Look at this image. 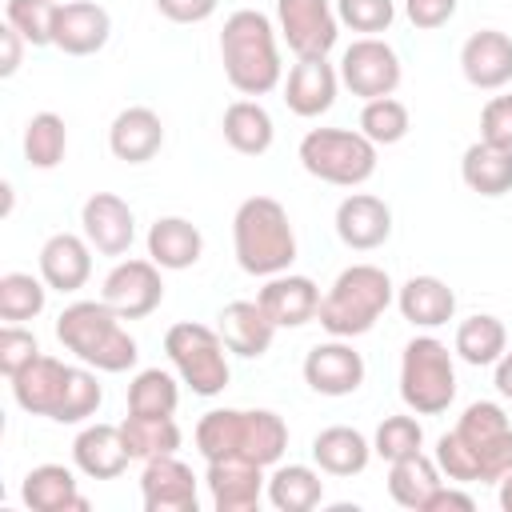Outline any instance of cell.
Returning a JSON list of instances; mask_svg holds the SVG:
<instances>
[{
  "label": "cell",
  "mask_w": 512,
  "mask_h": 512,
  "mask_svg": "<svg viewBox=\"0 0 512 512\" xmlns=\"http://www.w3.org/2000/svg\"><path fill=\"white\" fill-rule=\"evenodd\" d=\"M432 460L452 484H500L512 472V420L500 404L476 400L436 440Z\"/></svg>",
  "instance_id": "cell-1"
},
{
  "label": "cell",
  "mask_w": 512,
  "mask_h": 512,
  "mask_svg": "<svg viewBox=\"0 0 512 512\" xmlns=\"http://www.w3.org/2000/svg\"><path fill=\"white\" fill-rule=\"evenodd\" d=\"M196 448L204 460H252L268 468L288 448V424L272 408H212L196 424Z\"/></svg>",
  "instance_id": "cell-2"
},
{
  "label": "cell",
  "mask_w": 512,
  "mask_h": 512,
  "mask_svg": "<svg viewBox=\"0 0 512 512\" xmlns=\"http://www.w3.org/2000/svg\"><path fill=\"white\" fill-rule=\"evenodd\" d=\"M220 60H224V76L240 96H268L280 76V44H276V28L260 8H236L224 20L220 32Z\"/></svg>",
  "instance_id": "cell-3"
},
{
  "label": "cell",
  "mask_w": 512,
  "mask_h": 512,
  "mask_svg": "<svg viewBox=\"0 0 512 512\" xmlns=\"http://www.w3.org/2000/svg\"><path fill=\"white\" fill-rule=\"evenodd\" d=\"M232 252L236 264L248 276H280L296 260V232L288 220V208L272 196H248L240 200L232 216Z\"/></svg>",
  "instance_id": "cell-4"
},
{
  "label": "cell",
  "mask_w": 512,
  "mask_h": 512,
  "mask_svg": "<svg viewBox=\"0 0 512 512\" xmlns=\"http://www.w3.org/2000/svg\"><path fill=\"white\" fill-rule=\"evenodd\" d=\"M56 340L96 372H128L140 356L136 340L104 300H72L56 316Z\"/></svg>",
  "instance_id": "cell-5"
},
{
  "label": "cell",
  "mask_w": 512,
  "mask_h": 512,
  "mask_svg": "<svg viewBox=\"0 0 512 512\" xmlns=\"http://www.w3.org/2000/svg\"><path fill=\"white\" fill-rule=\"evenodd\" d=\"M392 300H396V288H392L384 268H376V264H348L332 280V288L320 296L316 320H320V328L328 336L352 340V336L372 332Z\"/></svg>",
  "instance_id": "cell-6"
},
{
  "label": "cell",
  "mask_w": 512,
  "mask_h": 512,
  "mask_svg": "<svg viewBox=\"0 0 512 512\" xmlns=\"http://www.w3.org/2000/svg\"><path fill=\"white\" fill-rule=\"evenodd\" d=\"M400 400L416 416H440L456 400V364L436 336H412L400 352Z\"/></svg>",
  "instance_id": "cell-7"
},
{
  "label": "cell",
  "mask_w": 512,
  "mask_h": 512,
  "mask_svg": "<svg viewBox=\"0 0 512 512\" xmlns=\"http://www.w3.org/2000/svg\"><path fill=\"white\" fill-rule=\"evenodd\" d=\"M164 352L180 376V384H188L196 396H220L232 380L228 368V344L216 328L196 324V320H180L164 332Z\"/></svg>",
  "instance_id": "cell-8"
},
{
  "label": "cell",
  "mask_w": 512,
  "mask_h": 512,
  "mask_svg": "<svg viewBox=\"0 0 512 512\" xmlns=\"http://www.w3.org/2000/svg\"><path fill=\"white\" fill-rule=\"evenodd\" d=\"M376 144L364 132L352 128H312L300 140V164L308 176L336 184V188H356L376 172Z\"/></svg>",
  "instance_id": "cell-9"
},
{
  "label": "cell",
  "mask_w": 512,
  "mask_h": 512,
  "mask_svg": "<svg viewBox=\"0 0 512 512\" xmlns=\"http://www.w3.org/2000/svg\"><path fill=\"white\" fill-rule=\"evenodd\" d=\"M400 56L388 40L380 36H360L344 48L340 56V84L360 96V100H376V96H392L400 88Z\"/></svg>",
  "instance_id": "cell-10"
},
{
  "label": "cell",
  "mask_w": 512,
  "mask_h": 512,
  "mask_svg": "<svg viewBox=\"0 0 512 512\" xmlns=\"http://www.w3.org/2000/svg\"><path fill=\"white\" fill-rule=\"evenodd\" d=\"M276 32L296 56H328L340 40L336 0H276Z\"/></svg>",
  "instance_id": "cell-11"
},
{
  "label": "cell",
  "mask_w": 512,
  "mask_h": 512,
  "mask_svg": "<svg viewBox=\"0 0 512 512\" xmlns=\"http://www.w3.org/2000/svg\"><path fill=\"white\" fill-rule=\"evenodd\" d=\"M164 268L156 260H120L100 288V300L120 316V320H144L160 308L164 300Z\"/></svg>",
  "instance_id": "cell-12"
},
{
  "label": "cell",
  "mask_w": 512,
  "mask_h": 512,
  "mask_svg": "<svg viewBox=\"0 0 512 512\" xmlns=\"http://www.w3.org/2000/svg\"><path fill=\"white\" fill-rule=\"evenodd\" d=\"M304 384L320 396H352L364 384V356L340 336L312 344L304 356Z\"/></svg>",
  "instance_id": "cell-13"
},
{
  "label": "cell",
  "mask_w": 512,
  "mask_h": 512,
  "mask_svg": "<svg viewBox=\"0 0 512 512\" xmlns=\"http://www.w3.org/2000/svg\"><path fill=\"white\" fill-rule=\"evenodd\" d=\"M112 36V16L96 0H60L52 24V48L64 56H96Z\"/></svg>",
  "instance_id": "cell-14"
},
{
  "label": "cell",
  "mask_w": 512,
  "mask_h": 512,
  "mask_svg": "<svg viewBox=\"0 0 512 512\" xmlns=\"http://www.w3.org/2000/svg\"><path fill=\"white\" fill-rule=\"evenodd\" d=\"M336 88H340V68H332L328 56H296L284 80V104L292 116L316 120L336 104Z\"/></svg>",
  "instance_id": "cell-15"
},
{
  "label": "cell",
  "mask_w": 512,
  "mask_h": 512,
  "mask_svg": "<svg viewBox=\"0 0 512 512\" xmlns=\"http://www.w3.org/2000/svg\"><path fill=\"white\" fill-rule=\"evenodd\" d=\"M80 228L100 256H124L136 240V216L116 192H92L80 208Z\"/></svg>",
  "instance_id": "cell-16"
},
{
  "label": "cell",
  "mask_w": 512,
  "mask_h": 512,
  "mask_svg": "<svg viewBox=\"0 0 512 512\" xmlns=\"http://www.w3.org/2000/svg\"><path fill=\"white\" fill-rule=\"evenodd\" d=\"M68 380H72V364L40 352L28 368H20L12 376V396H16V404L24 412L60 420V408H64V396H68Z\"/></svg>",
  "instance_id": "cell-17"
},
{
  "label": "cell",
  "mask_w": 512,
  "mask_h": 512,
  "mask_svg": "<svg viewBox=\"0 0 512 512\" xmlns=\"http://www.w3.org/2000/svg\"><path fill=\"white\" fill-rule=\"evenodd\" d=\"M140 500L148 512H196V476L184 460L176 456H156L144 460L140 472Z\"/></svg>",
  "instance_id": "cell-18"
},
{
  "label": "cell",
  "mask_w": 512,
  "mask_h": 512,
  "mask_svg": "<svg viewBox=\"0 0 512 512\" xmlns=\"http://www.w3.org/2000/svg\"><path fill=\"white\" fill-rule=\"evenodd\" d=\"M336 236L352 252H372L392 236V208L372 192H352L336 204Z\"/></svg>",
  "instance_id": "cell-19"
},
{
  "label": "cell",
  "mask_w": 512,
  "mask_h": 512,
  "mask_svg": "<svg viewBox=\"0 0 512 512\" xmlns=\"http://www.w3.org/2000/svg\"><path fill=\"white\" fill-rule=\"evenodd\" d=\"M460 72L472 88L496 92L512 80V36L500 28H480L460 48Z\"/></svg>",
  "instance_id": "cell-20"
},
{
  "label": "cell",
  "mask_w": 512,
  "mask_h": 512,
  "mask_svg": "<svg viewBox=\"0 0 512 512\" xmlns=\"http://www.w3.org/2000/svg\"><path fill=\"white\" fill-rule=\"evenodd\" d=\"M256 300H260V308L268 312V320L276 328H304L320 312V288H316V280L296 276V272L268 276L264 288L256 292Z\"/></svg>",
  "instance_id": "cell-21"
},
{
  "label": "cell",
  "mask_w": 512,
  "mask_h": 512,
  "mask_svg": "<svg viewBox=\"0 0 512 512\" xmlns=\"http://www.w3.org/2000/svg\"><path fill=\"white\" fill-rule=\"evenodd\" d=\"M92 276V244L76 232H52L40 248V280L52 292H80Z\"/></svg>",
  "instance_id": "cell-22"
},
{
  "label": "cell",
  "mask_w": 512,
  "mask_h": 512,
  "mask_svg": "<svg viewBox=\"0 0 512 512\" xmlns=\"http://www.w3.org/2000/svg\"><path fill=\"white\" fill-rule=\"evenodd\" d=\"M204 484L216 512H252L268 488L264 468L252 460H208Z\"/></svg>",
  "instance_id": "cell-23"
},
{
  "label": "cell",
  "mask_w": 512,
  "mask_h": 512,
  "mask_svg": "<svg viewBox=\"0 0 512 512\" xmlns=\"http://www.w3.org/2000/svg\"><path fill=\"white\" fill-rule=\"evenodd\" d=\"M128 460H132V452L124 444L120 424H88L72 440V464L88 480H116L128 468Z\"/></svg>",
  "instance_id": "cell-24"
},
{
  "label": "cell",
  "mask_w": 512,
  "mask_h": 512,
  "mask_svg": "<svg viewBox=\"0 0 512 512\" xmlns=\"http://www.w3.org/2000/svg\"><path fill=\"white\" fill-rule=\"evenodd\" d=\"M108 148L124 164H148L164 148V124H160V116L152 108H144V104H132V108L116 112V120L108 128Z\"/></svg>",
  "instance_id": "cell-25"
},
{
  "label": "cell",
  "mask_w": 512,
  "mask_h": 512,
  "mask_svg": "<svg viewBox=\"0 0 512 512\" xmlns=\"http://www.w3.org/2000/svg\"><path fill=\"white\" fill-rule=\"evenodd\" d=\"M216 332L224 336L228 352L244 356V360H256L272 348V336H276V324L268 320V312L260 308V300H232L220 308L216 316Z\"/></svg>",
  "instance_id": "cell-26"
},
{
  "label": "cell",
  "mask_w": 512,
  "mask_h": 512,
  "mask_svg": "<svg viewBox=\"0 0 512 512\" xmlns=\"http://www.w3.org/2000/svg\"><path fill=\"white\" fill-rule=\"evenodd\" d=\"M396 308L412 328H440L456 316V292L440 276H408L396 288Z\"/></svg>",
  "instance_id": "cell-27"
},
{
  "label": "cell",
  "mask_w": 512,
  "mask_h": 512,
  "mask_svg": "<svg viewBox=\"0 0 512 512\" xmlns=\"http://www.w3.org/2000/svg\"><path fill=\"white\" fill-rule=\"evenodd\" d=\"M20 500L32 512H88V496H80L76 476L64 464H36L20 484Z\"/></svg>",
  "instance_id": "cell-28"
},
{
  "label": "cell",
  "mask_w": 512,
  "mask_h": 512,
  "mask_svg": "<svg viewBox=\"0 0 512 512\" xmlns=\"http://www.w3.org/2000/svg\"><path fill=\"white\" fill-rule=\"evenodd\" d=\"M204 256V236L184 216H160L148 228V260H156L164 272H184Z\"/></svg>",
  "instance_id": "cell-29"
},
{
  "label": "cell",
  "mask_w": 512,
  "mask_h": 512,
  "mask_svg": "<svg viewBox=\"0 0 512 512\" xmlns=\"http://www.w3.org/2000/svg\"><path fill=\"white\" fill-rule=\"evenodd\" d=\"M312 460L328 476H360L372 460V444L364 432H356L348 424H332L312 436Z\"/></svg>",
  "instance_id": "cell-30"
},
{
  "label": "cell",
  "mask_w": 512,
  "mask_h": 512,
  "mask_svg": "<svg viewBox=\"0 0 512 512\" xmlns=\"http://www.w3.org/2000/svg\"><path fill=\"white\" fill-rule=\"evenodd\" d=\"M460 180L488 200L512 192V148H496L488 140L468 144L460 156Z\"/></svg>",
  "instance_id": "cell-31"
},
{
  "label": "cell",
  "mask_w": 512,
  "mask_h": 512,
  "mask_svg": "<svg viewBox=\"0 0 512 512\" xmlns=\"http://www.w3.org/2000/svg\"><path fill=\"white\" fill-rule=\"evenodd\" d=\"M224 140L228 148H236L240 156H264L276 140V128H272V116L260 100H232L224 108Z\"/></svg>",
  "instance_id": "cell-32"
},
{
  "label": "cell",
  "mask_w": 512,
  "mask_h": 512,
  "mask_svg": "<svg viewBox=\"0 0 512 512\" xmlns=\"http://www.w3.org/2000/svg\"><path fill=\"white\" fill-rule=\"evenodd\" d=\"M440 464L424 452H412L404 460H392L388 464V496L400 504V508H412V512H424L428 496L440 488Z\"/></svg>",
  "instance_id": "cell-33"
},
{
  "label": "cell",
  "mask_w": 512,
  "mask_h": 512,
  "mask_svg": "<svg viewBox=\"0 0 512 512\" xmlns=\"http://www.w3.org/2000/svg\"><path fill=\"white\" fill-rule=\"evenodd\" d=\"M452 352H456L464 364H472V368L496 364V360L508 352V328H504V320H500V316H488V312H476V316L460 320Z\"/></svg>",
  "instance_id": "cell-34"
},
{
  "label": "cell",
  "mask_w": 512,
  "mask_h": 512,
  "mask_svg": "<svg viewBox=\"0 0 512 512\" xmlns=\"http://www.w3.org/2000/svg\"><path fill=\"white\" fill-rule=\"evenodd\" d=\"M264 496H268V504L276 512H312L324 500V480L308 464H280L268 476Z\"/></svg>",
  "instance_id": "cell-35"
},
{
  "label": "cell",
  "mask_w": 512,
  "mask_h": 512,
  "mask_svg": "<svg viewBox=\"0 0 512 512\" xmlns=\"http://www.w3.org/2000/svg\"><path fill=\"white\" fill-rule=\"evenodd\" d=\"M124 444L132 452V460H156V456H176L180 448V424L172 416H140L128 412L120 420Z\"/></svg>",
  "instance_id": "cell-36"
},
{
  "label": "cell",
  "mask_w": 512,
  "mask_h": 512,
  "mask_svg": "<svg viewBox=\"0 0 512 512\" xmlns=\"http://www.w3.org/2000/svg\"><path fill=\"white\" fill-rule=\"evenodd\" d=\"M180 404V384L164 368H140L128 384V412L140 416H172Z\"/></svg>",
  "instance_id": "cell-37"
},
{
  "label": "cell",
  "mask_w": 512,
  "mask_h": 512,
  "mask_svg": "<svg viewBox=\"0 0 512 512\" xmlns=\"http://www.w3.org/2000/svg\"><path fill=\"white\" fill-rule=\"evenodd\" d=\"M68 152V128L56 112H36L28 124H24V160L40 172L56 168Z\"/></svg>",
  "instance_id": "cell-38"
},
{
  "label": "cell",
  "mask_w": 512,
  "mask_h": 512,
  "mask_svg": "<svg viewBox=\"0 0 512 512\" xmlns=\"http://www.w3.org/2000/svg\"><path fill=\"white\" fill-rule=\"evenodd\" d=\"M48 304V284L36 280L32 272H4L0 276V320L4 324H24L36 320Z\"/></svg>",
  "instance_id": "cell-39"
},
{
  "label": "cell",
  "mask_w": 512,
  "mask_h": 512,
  "mask_svg": "<svg viewBox=\"0 0 512 512\" xmlns=\"http://www.w3.org/2000/svg\"><path fill=\"white\" fill-rule=\"evenodd\" d=\"M412 128V116H408V104H400L396 96H376V100H364L360 108V132L380 148L388 144H400Z\"/></svg>",
  "instance_id": "cell-40"
},
{
  "label": "cell",
  "mask_w": 512,
  "mask_h": 512,
  "mask_svg": "<svg viewBox=\"0 0 512 512\" xmlns=\"http://www.w3.org/2000/svg\"><path fill=\"white\" fill-rule=\"evenodd\" d=\"M60 0H4V24H12L32 48L52 44V24H56Z\"/></svg>",
  "instance_id": "cell-41"
},
{
  "label": "cell",
  "mask_w": 512,
  "mask_h": 512,
  "mask_svg": "<svg viewBox=\"0 0 512 512\" xmlns=\"http://www.w3.org/2000/svg\"><path fill=\"white\" fill-rule=\"evenodd\" d=\"M420 448H424V428H420L416 416H384L376 436H372V452L380 460H388V464L404 460V456H412Z\"/></svg>",
  "instance_id": "cell-42"
},
{
  "label": "cell",
  "mask_w": 512,
  "mask_h": 512,
  "mask_svg": "<svg viewBox=\"0 0 512 512\" xmlns=\"http://www.w3.org/2000/svg\"><path fill=\"white\" fill-rule=\"evenodd\" d=\"M336 16L360 36H380L396 20V0H336Z\"/></svg>",
  "instance_id": "cell-43"
},
{
  "label": "cell",
  "mask_w": 512,
  "mask_h": 512,
  "mask_svg": "<svg viewBox=\"0 0 512 512\" xmlns=\"http://www.w3.org/2000/svg\"><path fill=\"white\" fill-rule=\"evenodd\" d=\"M40 356V344H36V336L28 332V328H20V324H4L0 328V372L12 380L20 368H28L32 360Z\"/></svg>",
  "instance_id": "cell-44"
},
{
  "label": "cell",
  "mask_w": 512,
  "mask_h": 512,
  "mask_svg": "<svg viewBox=\"0 0 512 512\" xmlns=\"http://www.w3.org/2000/svg\"><path fill=\"white\" fill-rule=\"evenodd\" d=\"M480 140L496 144V148H512V92L508 96H492L480 112Z\"/></svg>",
  "instance_id": "cell-45"
},
{
  "label": "cell",
  "mask_w": 512,
  "mask_h": 512,
  "mask_svg": "<svg viewBox=\"0 0 512 512\" xmlns=\"http://www.w3.org/2000/svg\"><path fill=\"white\" fill-rule=\"evenodd\" d=\"M404 16L420 32H436L456 16V0H404Z\"/></svg>",
  "instance_id": "cell-46"
},
{
  "label": "cell",
  "mask_w": 512,
  "mask_h": 512,
  "mask_svg": "<svg viewBox=\"0 0 512 512\" xmlns=\"http://www.w3.org/2000/svg\"><path fill=\"white\" fill-rule=\"evenodd\" d=\"M216 8L220 0H156V12L172 24H204Z\"/></svg>",
  "instance_id": "cell-47"
},
{
  "label": "cell",
  "mask_w": 512,
  "mask_h": 512,
  "mask_svg": "<svg viewBox=\"0 0 512 512\" xmlns=\"http://www.w3.org/2000/svg\"><path fill=\"white\" fill-rule=\"evenodd\" d=\"M0 44H4V60H0V76H16V68H20V60H24V36L12 28V24H4L0 28Z\"/></svg>",
  "instance_id": "cell-48"
},
{
  "label": "cell",
  "mask_w": 512,
  "mask_h": 512,
  "mask_svg": "<svg viewBox=\"0 0 512 512\" xmlns=\"http://www.w3.org/2000/svg\"><path fill=\"white\" fill-rule=\"evenodd\" d=\"M444 508H460V512H472V508H476V500H472L468 492L452 488V484H440V488H436V492L428 496L424 512H444Z\"/></svg>",
  "instance_id": "cell-49"
},
{
  "label": "cell",
  "mask_w": 512,
  "mask_h": 512,
  "mask_svg": "<svg viewBox=\"0 0 512 512\" xmlns=\"http://www.w3.org/2000/svg\"><path fill=\"white\" fill-rule=\"evenodd\" d=\"M496 392H500L504 400H512V352H504V356L496 360Z\"/></svg>",
  "instance_id": "cell-50"
},
{
  "label": "cell",
  "mask_w": 512,
  "mask_h": 512,
  "mask_svg": "<svg viewBox=\"0 0 512 512\" xmlns=\"http://www.w3.org/2000/svg\"><path fill=\"white\" fill-rule=\"evenodd\" d=\"M496 488H500V492H496V500H500V508H504V512H512V472H508V476H504V480H500Z\"/></svg>",
  "instance_id": "cell-51"
}]
</instances>
